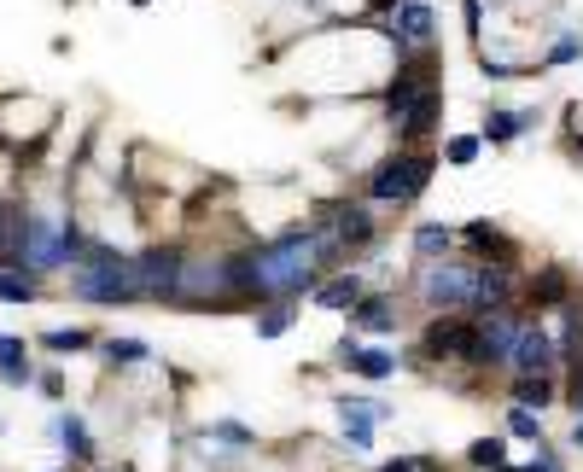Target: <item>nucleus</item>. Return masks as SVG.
Instances as JSON below:
<instances>
[{"label": "nucleus", "mask_w": 583, "mask_h": 472, "mask_svg": "<svg viewBox=\"0 0 583 472\" xmlns=\"http://www.w3.org/2000/svg\"><path fill=\"white\" fill-rule=\"evenodd\" d=\"M438 117H444V88H426V94H414L403 111H391V129L403 146H420V140L438 129Z\"/></svg>", "instance_id": "13"}, {"label": "nucleus", "mask_w": 583, "mask_h": 472, "mask_svg": "<svg viewBox=\"0 0 583 472\" xmlns=\"http://www.w3.org/2000/svg\"><path fill=\"white\" fill-rule=\"evenodd\" d=\"M461 234H467V245H473L479 257H496V263H514V245L502 239V228H496V222H467Z\"/></svg>", "instance_id": "23"}, {"label": "nucleus", "mask_w": 583, "mask_h": 472, "mask_svg": "<svg viewBox=\"0 0 583 472\" xmlns=\"http://www.w3.org/2000/svg\"><path fill=\"white\" fill-rule=\"evenodd\" d=\"M508 304H514V269L508 263H473V298H467V309L490 315V309H508Z\"/></svg>", "instance_id": "14"}, {"label": "nucleus", "mask_w": 583, "mask_h": 472, "mask_svg": "<svg viewBox=\"0 0 583 472\" xmlns=\"http://www.w3.org/2000/svg\"><path fill=\"white\" fill-rule=\"evenodd\" d=\"M0 379H6L12 391L35 385V368H30V350H24V338H0Z\"/></svg>", "instance_id": "21"}, {"label": "nucleus", "mask_w": 583, "mask_h": 472, "mask_svg": "<svg viewBox=\"0 0 583 472\" xmlns=\"http://www.w3.org/2000/svg\"><path fill=\"white\" fill-rule=\"evenodd\" d=\"M41 344L65 356V350H88V344H94V333H88V327H53V333H41Z\"/></svg>", "instance_id": "30"}, {"label": "nucleus", "mask_w": 583, "mask_h": 472, "mask_svg": "<svg viewBox=\"0 0 583 472\" xmlns=\"http://www.w3.org/2000/svg\"><path fill=\"white\" fill-rule=\"evenodd\" d=\"M490 472H519V467H508V461H502V467H490Z\"/></svg>", "instance_id": "43"}, {"label": "nucleus", "mask_w": 583, "mask_h": 472, "mask_svg": "<svg viewBox=\"0 0 583 472\" xmlns=\"http://www.w3.org/2000/svg\"><path fill=\"white\" fill-rule=\"evenodd\" d=\"M35 385H41V397H65V373H59V368H53V373H41Z\"/></svg>", "instance_id": "38"}, {"label": "nucleus", "mask_w": 583, "mask_h": 472, "mask_svg": "<svg viewBox=\"0 0 583 472\" xmlns=\"http://www.w3.org/2000/svg\"><path fill=\"white\" fill-rule=\"evenodd\" d=\"M409 245H414V257H420V263H438V257L455 251V228H449V222H420Z\"/></svg>", "instance_id": "20"}, {"label": "nucleus", "mask_w": 583, "mask_h": 472, "mask_svg": "<svg viewBox=\"0 0 583 472\" xmlns=\"http://www.w3.org/2000/svg\"><path fill=\"white\" fill-rule=\"evenodd\" d=\"M566 298H572L566 269H543L537 280H531V304H566Z\"/></svg>", "instance_id": "28"}, {"label": "nucleus", "mask_w": 583, "mask_h": 472, "mask_svg": "<svg viewBox=\"0 0 583 472\" xmlns=\"http://www.w3.org/2000/svg\"><path fill=\"white\" fill-rule=\"evenodd\" d=\"M438 175V152H420V146H403L391 158H379L368 169V199L374 204H414L426 193V181Z\"/></svg>", "instance_id": "3"}, {"label": "nucleus", "mask_w": 583, "mask_h": 472, "mask_svg": "<svg viewBox=\"0 0 583 472\" xmlns=\"http://www.w3.org/2000/svg\"><path fill=\"white\" fill-rule=\"evenodd\" d=\"M368 286H362V274H333V280H321V286H309V298L321 309H350L356 298H362Z\"/></svg>", "instance_id": "19"}, {"label": "nucleus", "mask_w": 583, "mask_h": 472, "mask_svg": "<svg viewBox=\"0 0 583 472\" xmlns=\"http://www.w3.org/2000/svg\"><path fill=\"white\" fill-rule=\"evenodd\" d=\"M379 472H420V461H409V455H397V461H385Z\"/></svg>", "instance_id": "40"}, {"label": "nucleus", "mask_w": 583, "mask_h": 472, "mask_svg": "<svg viewBox=\"0 0 583 472\" xmlns=\"http://www.w3.org/2000/svg\"><path fill=\"white\" fill-rule=\"evenodd\" d=\"M420 298L426 309H467L473 298V263L467 257H438V263H420Z\"/></svg>", "instance_id": "5"}, {"label": "nucleus", "mask_w": 583, "mask_h": 472, "mask_svg": "<svg viewBox=\"0 0 583 472\" xmlns=\"http://www.w3.org/2000/svg\"><path fill=\"white\" fill-rule=\"evenodd\" d=\"M519 472H560V461H554L549 449H543V455H537V461H531V467H519Z\"/></svg>", "instance_id": "39"}, {"label": "nucleus", "mask_w": 583, "mask_h": 472, "mask_svg": "<svg viewBox=\"0 0 583 472\" xmlns=\"http://www.w3.org/2000/svg\"><path fill=\"white\" fill-rule=\"evenodd\" d=\"M0 269H24V204L0 193Z\"/></svg>", "instance_id": "17"}, {"label": "nucleus", "mask_w": 583, "mask_h": 472, "mask_svg": "<svg viewBox=\"0 0 583 472\" xmlns=\"http://www.w3.org/2000/svg\"><path fill=\"white\" fill-rule=\"evenodd\" d=\"M41 298V286H35V274L30 269H0V304H35Z\"/></svg>", "instance_id": "25"}, {"label": "nucleus", "mask_w": 583, "mask_h": 472, "mask_svg": "<svg viewBox=\"0 0 583 472\" xmlns=\"http://www.w3.org/2000/svg\"><path fill=\"white\" fill-rule=\"evenodd\" d=\"M53 432H59V443H65L76 461H94V438H88L82 414H59V420H53Z\"/></svg>", "instance_id": "26"}, {"label": "nucleus", "mask_w": 583, "mask_h": 472, "mask_svg": "<svg viewBox=\"0 0 583 472\" xmlns=\"http://www.w3.org/2000/svg\"><path fill=\"white\" fill-rule=\"evenodd\" d=\"M105 362L117 368V362H152V344H140V338H111L105 344Z\"/></svg>", "instance_id": "33"}, {"label": "nucleus", "mask_w": 583, "mask_h": 472, "mask_svg": "<svg viewBox=\"0 0 583 472\" xmlns=\"http://www.w3.org/2000/svg\"><path fill=\"white\" fill-rule=\"evenodd\" d=\"M368 6H374V12H385V18H391V12H397L403 0H368Z\"/></svg>", "instance_id": "41"}, {"label": "nucleus", "mask_w": 583, "mask_h": 472, "mask_svg": "<svg viewBox=\"0 0 583 472\" xmlns=\"http://www.w3.org/2000/svg\"><path fill=\"white\" fill-rule=\"evenodd\" d=\"M467 461H473V467H479V472L502 467V461H508V443H502V438H479V443H473V449H467Z\"/></svg>", "instance_id": "34"}, {"label": "nucleus", "mask_w": 583, "mask_h": 472, "mask_svg": "<svg viewBox=\"0 0 583 472\" xmlns=\"http://www.w3.org/2000/svg\"><path fill=\"white\" fill-rule=\"evenodd\" d=\"M479 152H484V140H479V135H455V140H444V164H455V169L479 164Z\"/></svg>", "instance_id": "29"}, {"label": "nucleus", "mask_w": 583, "mask_h": 472, "mask_svg": "<svg viewBox=\"0 0 583 472\" xmlns=\"http://www.w3.org/2000/svg\"><path fill=\"white\" fill-rule=\"evenodd\" d=\"M379 420H385V408H379V403H339V432H344L350 449H368Z\"/></svg>", "instance_id": "18"}, {"label": "nucleus", "mask_w": 583, "mask_h": 472, "mask_svg": "<svg viewBox=\"0 0 583 472\" xmlns=\"http://www.w3.org/2000/svg\"><path fill=\"white\" fill-rule=\"evenodd\" d=\"M554 397H560L554 373H514V403L519 408H549Z\"/></svg>", "instance_id": "22"}, {"label": "nucleus", "mask_w": 583, "mask_h": 472, "mask_svg": "<svg viewBox=\"0 0 583 472\" xmlns=\"http://www.w3.org/2000/svg\"><path fill=\"white\" fill-rule=\"evenodd\" d=\"M566 368H572V385H566V403H572V408L583 414V350L572 356V362H566Z\"/></svg>", "instance_id": "36"}, {"label": "nucleus", "mask_w": 583, "mask_h": 472, "mask_svg": "<svg viewBox=\"0 0 583 472\" xmlns=\"http://www.w3.org/2000/svg\"><path fill=\"white\" fill-rule=\"evenodd\" d=\"M578 59H583V35H578V30L554 35V47L543 53V65H578Z\"/></svg>", "instance_id": "31"}, {"label": "nucleus", "mask_w": 583, "mask_h": 472, "mask_svg": "<svg viewBox=\"0 0 583 472\" xmlns=\"http://www.w3.org/2000/svg\"><path fill=\"white\" fill-rule=\"evenodd\" d=\"M210 438H222V443H240V449H245V443H257V438H251V432H245V426H240V420H216V426H210Z\"/></svg>", "instance_id": "35"}, {"label": "nucleus", "mask_w": 583, "mask_h": 472, "mask_svg": "<svg viewBox=\"0 0 583 472\" xmlns=\"http://www.w3.org/2000/svg\"><path fill=\"white\" fill-rule=\"evenodd\" d=\"M181 269H187V251H181V245H146V251H135L140 304H175Z\"/></svg>", "instance_id": "4"}, {"label": "nucleus", "mask_w": 583, "mask_h": 472, "mask_svg": "<svg viewBox=\"0 0 583 472\" xmlns=\"http://www.w3.org/2000/svg\"><path fill=\"white\" fill-rule=\"evenodd\" d=\"M292 304H298V298H263V304L251 309V315H257V321H251L257 338H280L286 333V327H292Z\"/></svg>", "instance_id": "24"}, {"label": "nucleus", "mask_w": 583, "mask_h": 472, "mask_svg": "<svg viewBox=\"0 0 583 472\" xmlns=\"http://www.w3.org/2000/svg\"><path fill=\"white\" fill-rule=\"evenodd\" d=\"M350 327H356V333H374V338L397 333V298H385V292H362V298L350 304Z\"/></svg>", "instance_id": "16"}, {"label": "nucleus", "mask_w": 583, "mask_h": 472, "mask_svg": "<svg viewBox=\"0 0 583 472\" xmlns=\"http://www.w3.org/2000/svg\"><path fill=\"white\" fill-rule=\"evenodd\" d=\"M432 30H438V18H432L426 0H403V6L385 18V35H391L397 53H420V47H432Z\"/></svg>", "instance_id": "11"}, {"label": "nucleus", "mask_w": 583, "mask_h": 472, "mask_svg": "<svg viewBox=\"0 0 583 472\" xmlns=\"http://www.w3.org/2000/svg\"><path fill=\"white\" fill-rule=\"evenodd\" d=\"M461 12H467V35L479 41V30H484V0H461Z\"/></svg>", "instance_id": "37"}, {"label": "nucleus", "mask_w": 583, "mask_h": 472, "mask_svg": "<svg viewBox=\"0 0 583 472\" xmlns=\"http://www.w3.org/2000/svg\"><path fill=\"white\" fill-rule=\"evenodd\" d=\"M508 432H514V438H525V443H543V414L514 403V414H508Z\"/></svg>", "instance_id": "32"}, {"label": "nucleus", "mask_w": 583, "mask_h": 472, "mask_svg": "<svg viewBox=\"0 0 583 472\" xmlns=\"http://www.w3.org/2000/svg\"><path fill=\"white\" fill-rule=\"evenodd\" d=\"M344 362H350V373H362V379H391V373H397V356H391V350H362V344H356Z\"/></svg>", "instance_id": "27"}, {"label": "nucleus", "mask_w": 583, "mask_h": 472, "mask_svg": "<svg viewBox=\"0 0 583 472\" xmlns=\"http://www.w3.org/2000/svg\"><path fill=\"white\" fill-rule=\"evenodd\" d=\"M519 321H525V315H519L514 304L479 315V350H473V368H508L514 338H519Z\"/></svg>", "instance_id": "9"}, {"label": "nucleus", "mask_w": 583, "mask_h": 472, "mask_svg": "<svg viewBox=\"0 0 583 472\" xmlns=\"http://www.w3.org/2000/svg\"><path fill=\"white\" fill-rule=\"evenodd\" d=\"M537 123H543V111H537V105H484V135L479 140H490V146H508V140L531 135Z\"/></svg>", "instance_id": "15"}, {"label": "nucleus", "mask_w": 583, "mask_h": 472, "mask_svg": "<svg viewBox=\"0 0 583 472\" xmlns=\"http://www.w3.org/2000/svg\"><path fill=\"white\" fill-rule=\"evenodd\" d=\"M572 443H578V449H583V420H578V426H572Z\"/></svg>", "instance_id": "42"}, {"label": "nucleus", "mask_w": 583, "mask_h": 472, "mask_svg": "<svg viewBox=\"0 0 583 472\" xmlns=\"http://www.w3.org/2000/svg\"><path fill=\"white\" fill-rule=\"evenodd\" d=\"M70 298L94 309H117V304H140V280H135V257L111 251L105 239H88V251L70 263L65 274Z\"/></svg>", "instance_id": "2"}, {"label": "nucleus", "mask_w": 583, "mask_h": 472, "mask_svg": "<svg viewBox=\"0 0 583 472\" xmlns=\"http://www.w3.org/2000/svg\"><path fill=\"white\" fill-rule=\"evenodd\" d=\"M129 6H152V0H129Z\"/></svg>", "instance_id": "44"}, {"label": "nucleus", "mask_w": 583, "mask_h": 472, "mask_svg": "<svg viewBox=\"0 0 583 472\" xmlns=\"http://www.w3.org/2000/svg\"><path fill=\"white\" fill-rule=\"evenodd\" d=\"M339 239L327 234L321 222H304V228H286V234L251 245V263H257V304L263 298H304L315 286V274L327 263H339ZM251 304V309H257Z\"/></svg>", "instance_id": "1"}, {"label": "nucleus", "mask_w": 583, "mask_h": 472, "mask_svg": "<svg viewBox=\"0 0 583 472\" xmlns=\"http://www.w3.org/2000/svg\"><path fill=\"white\" fill-rule=\"evenodd\" d=\"M438 76H444V65H438L432 47H420V53H397V70H391V82L379 88V100H385V111H403L414 94L438 88Z\"/></svg>", "instance_id": "6"}, {"label": "nucleus", "mask_w": 583, "mask_h": 472, "mask_svg": "<svg viewBox=\"0 0 583 472\" xmlns=\"http://www.w3.org/2000/svg\"><path fill=\"white\" fill-rule=\"evenodd\" d=\"M473 350H479V321H449V309L426 327V356L432 362H467L473 368Z\"/></svg>", "instance_id": "10"}, {"label": "nucleus", "mask_w": 583, "mask_h": 472, "mask_svg": "<svg viewBox=\"0 0 583 472\" xmlns=\"http://www.w3.org/2000/svg\"><path fill=\"white\" fill-rule=\"evenodd\" d=\"M24 269H30V274L70 269L65 222H47V216H30V210H24Z\"/></svg>", "instance_id": "8"}, {"label": "nucleus", "mask_w": 583, "mask_h": 472, "mask_svg": "<svg viewBox=\"0 0 583 472\" xmlns=\"http://www.w3.org/2000/svg\"><path fill=\"white\" fill-rule=\"evenodd\" d=\"M327 234L339 239V251L350 257V251H368L379 239V222H374V210L368 204H350V199H339V204H321V216H315Z\"/></svg>", "instance_id": "7"}, {"label": "nucleus", "mask_w": 583, "mask_h": 472, "mask_svg": "<svg viewBox=\"0 0 583 472\" xmlns=\"http://www.w3.org/2000/svg\"><path fill=\"white\" fill-rule=\"evenodd\" d=\"M514 373H560V350L543 321H519V338H514V356H508Z\"/></svg>", "instance_id": "12"}]
</instances>
